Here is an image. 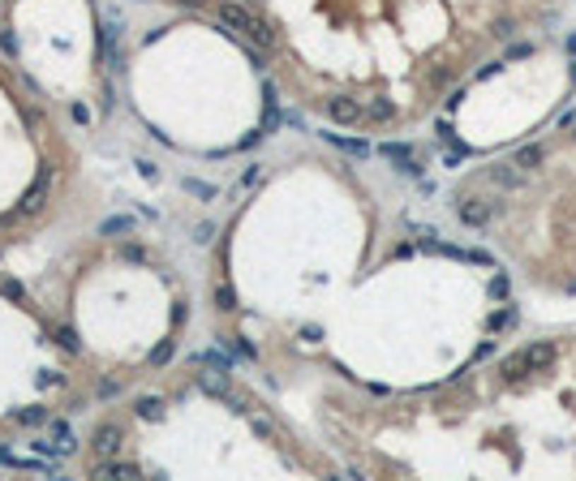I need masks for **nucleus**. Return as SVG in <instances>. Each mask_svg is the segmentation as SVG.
<instances>
[{
	"label": "nucleus",
	"mask_w": 576,
	"mask_h": 481,
	"mask_svg": "<svg viewBox=\"0 0 576 481\" xmlns=\"http://www.w3.org/2000/svg\"><path fill=\"white\" fill-rule=\"evenodd\" d=\"M90 447H95V456H121V447H125V430L117 421H103L99 430H95V439H90Z\"/></svg>",
	"instance_id": "nucleus-1"
},
{
	"label": "nucleus",
	"mask_w": 576,
	"mask_h": 481,
	"mask_svg": "<svg viewBox=\"0 0 576 481\" xmlns=\"http://www.w3.org/2000/svg\"><path fill=\"white\" fill-rule=\"evenodd\" d=\"M327 117L336 125H357V121H365V103H357L348 95H336V99H327Z\"/></svg>",
	"instance_id": "nucleus-2"
},
{
	"label": "nucleus",
	"mask_w": 576,
	"mask_h": 481,
	"mask_svg": "<svg viewBox=\"0 0 576 481\" xmlns=\"http://www.w3.org/2000/svg\"><path fill=\"white\" fill-rule=\"evenodd\" d=\"M456 215H460L464 228H486V224H490V202H482V198H464V202L456 206Z\"/></svg>",
	"instance_id": "nucleus-3"
},
{
	"label": "nucleus",
	"mask_w": 576,
	"mask_h": 481,
	"mask_svg": "<svg viewBox=\"0 0 576 481\" xmlns=\"http://www.w3.org/2000/svg\"><path fill=\"white\" fill-rule=\"evenodd\" d=\"M47 181H52L47 172H39V177H35V185L22 194V206H18V215H26V220H30V215H39V210H43V202H47Z\"/></svg>",
	"instance_id": "nucleus-4"
},
{
	"label": "nucleus",
	"mask_w": 576,
	"mask_h": 481,
	"mask_svg": "<svg viewBox=\"0 0 576 481\" xmlns=\"http://www.w3.org/2000/svg\"><path fill=\"white\" fill-rule=\"evenodd\" d=\"M216 22H220L224 30H237V35H249V26H254V13H249V9H241V5H220V13H216Z\"/></svg>",
	"instance_id": "nucleus-5"
},
{
	"label": "nucleus",
	"mask_w": 576,
	"mask_h": 481,
	"mask_svg": "<svg viewBox=\"0 0 576 481\" xmlns=\"http://www.w3.org/2000/svg\"><path fill=\"white\" fill-rule=\"evenodd\" d=\"M396 121V103L392 99H365V125H392Z\"/></svg>",
	"instance_id": "nucleus-6"
},
{
	"label": "nucleus",
	"mask_w": 576,
	"mask_h": 481,
	"mask_svg": "<svg viewBox=\"0 0 576 481\" xmlns=\"http://www.w3.org/2000/svg\"><path fill=\"white\" fill-rule=\"evenodd\" d=\"M383 155L392 159L396 168H404L409 177H417V172H422V168H417V155H413V146H404V142H387V146H383Z\"/></svg>",
	"instance_id": "nucleus-7"
},
{
	"label": "nucleus",
	"mask_w": 576,
	"mask_h": 481,
	"mask_svg": "<svg viewBox=\"0 0 576 481\" xmlns=\"http://www.w3.org/2000/svg\"><path fill=\"white\" fill-rule=\"evenodd\" d=\"M499 374H503L507 383H520L525 374H534V369H529V357H525V348H520V352H507V357L499 361Z\"/></svg>",
	"instance_id": "nucleus-8"
},
{
	"label": "nucleus",
	"mask_w": 576,
	"mask_h": 481,
	"mask_svg": "<svg viewBox=\"0 0 576 481\" xmlns=\"http://www.w3.org/2000/svg\"><path fill=\"white\" fill-rule=\"evenodd\" d=\"M525 357H529V369H534V374H538V369H551V365H555V344H551V340H538V344L525 348Z\"/></svg>",
	"instance_id": "nucleus-9"
},
{
	"label": "nucleus",
	"mask_w": 576,
	"mask_h": 481,
	"mask_svg": "<svg viewBox=\"0 0 576 481\" xmlns=\"http://www.w3.org/2000/svg\"><path fill=\"white\" fill-rule=\"evenodd\" d=\"M47 434L57 439V451H61V456H74V451H78V439H74V430H69L65 421L52 417V421H47Z\"/></svg>",
	"instance_id": "nucleus-10"
},
{
	"label": "nucleus",
	"mask_w": 576,
	"mask_h": 481,
	"mask_svg": "<svg viewBox=\"0 0 576 481\" xmlns=\"http://www.w3.org/2000/svg\"><path fill=\"white\" fill-rule=\"evenodd\" d=\"M198 387H202L206 396H224V400L233 396V391H228V369H211V374H198Z\"/></svg>",
	"instance_id": "nucleus-11"
},
{
	"label": "nucleus",
	"mask_w": 576,
	"mask_h": 481,
	"mask_svg": "<svg viewBox=\"0 0 576 481\" xmlns=\"http://www.w3.org/2000/svg\"><path fill=\"white\" fill-rule=\"evenodd\" d=\"M490 181H495V185H503V189H516L520 181H525V168H516V159H512V164L490 168Z\"/></svg>",
	"instance_id": "nucleus-12"
},
{
	"label": "nucleus",
	"mask_w": 576,
	"mask_h": 481,
	"mask_svg": "<svg viewBox=\"0 0 576 481\" xmlns=\"http://www.w3.org/2000/svg\"><path fill=\"white\" fill-rule=\"evenodd\" d=\"M249 43H258V47H276V30H271V22H263V18H254V26H249V35H245Z\"/></svg>",
	"instance_id": "nucleus-13"
},
{
	"label": "nucleus",
	"mask_w": 576,
	"mask_h": 481,
	"mask_svg": "<svg viewBox=\"0 0 576 481\" xmlns=\"http://www.w3.org/2000/svg\"><path fill=\"white\" fill-rule=\"evenodd\" d=\"M164 408H168V404H164L160 396H142V400L134 404V412H138L142 421H160V417H164Z\"/></svg>",
	"instance_id": "nucleus-14"
},
{
	"label": "nucleus",
	"mask_w": 576,
	"mask_h": 481,
	"mask_svg": "<svg viewBox=\"0 0 576 481\" xmlns=\"http://www.w3.org/2000/svg\"><path fill=\"white\" fill-rule=\"evenodd\" d=\"M542 159H546L542 146H520V150H516V168H525V172H529V168H542Z\"/></svg>",
	"instance_id": "nucleus-15"
},
{
	"label": "nucleus",
	"mask_w": 576,
	"mask_h": 481,
	"mask_svg": "<svg viewBox=\"0 0 576 481\" xmlns=\"http://www.w3.org/2000/svg\"><path fill=\"white\" fill-rule=\"evenodd\" d=\"M194 361H198V365H211V369H228V374H233V357H228V352H220V348H206V352H202V357H194Z\"/></svg>",
	"instance_id": "nucleus-16"
},
{
	"label": "nucleus",
	"mask_w": 576,
	"mask_h": 481,
	"mask_svg": "<svg viewBox=\"0 0 576 481\" xmlns=\"http://www.w3.org/2000/svg\"><path fill=\"white\" fill-rule=\"evenodd\" d=\"M327 142H336L340 150L348 155H370V142H361V138H344V133H327Z\"/></svg>",
	"instance_id": "nucleus-17"
},
{
	"label": "nucleus",
	"mask_w": 576,
	"mask_h": 481,
	"mask_svg": "<svg viewBox=\"0 0 576 481\" xmlns=\"http://www.w3.org/2000/svg\"><path fill=\"white\" fill-rule=\"evenodd\" d=\"M18 425H47L52 417H47V408H18V412H9Z\"/></svg>",
	"instance_id": "nucleus-18"
},
{
	"label": "nucleus",
	"mask_w": 576,
	"mask_h": 481,
	"mask_svg": "<svg viewBox=\"0 0 576 481\" xmlns=\"http://www.w3.org/2000/svg\"><path fill=\"white\" fill-rule=\"evenodd\" d=\"M245 417H249V425H254V434H258V439H276L271 417H263V412H245Z\"/></svg>",
	"instance_id": "nucleus-19"
},
{
	"label": "nucleus",
	"mask_w": 576,
	"mask_h": 481,
	"mask_svg": "<svg viewBox=\"0 0 576 481\" xmlns=\"http://www.w3.org/2000/svg\"><path fill=\"white\" fill-rule=\"evenodd\" d=\"M134 220L129 215H112V220H103V237H117V232H129Z\"/></svg>",
	"instance_id": "nucleus-20"
},
{
	"label": "nucleus",
	"mask_w": 576,
	"mask_h": 481,
	"mask_svg": "<svg viewBox=\"0 0 576 481\" xmlns=\"http://www.w3.org/2000/svg\"><path fill=\"white\" fill-rule=\"evenodd\" d=\"M216 305H220V309H237V292H233V284H216Z\"/></svg>",
	"instance_id": "nucleus-21"
},
{
	"label": "nucleus",
	"mask_w": 576,
	"mask_h": 481,
	"mask_svg": "<svg viewBox=\"0 0 576 481\" xmlns=\"http://www.w3.org/2000/svg\"><path fill=\"white\" fill-rule=\"evenodd\" d=\"M490 35H495V39H507V35H516V22H512V18H495Z\"/></svg>",
	"instance_id": "nucleus-22"
},
{
	"label": "nucleus",
	"mask_w": 576,
	"mask_h": 481,
	"mask_svg": "<svg viewBox=\"0 0 576 481\" xmlns=\"http://www.w3.org/2000/svg\"><path fill=\"white\" fill-rule=\"evenodd\" d=\"M168 361H172V340H164L160 348L151 352V365H168Z\"/></svg>",
	"instance_id": "nucleus-23"
},
{
	"label": "nucleus",
	"mask_w": 576,
	"mask_h": 481,
	"mask_svg": "<svg viewBox=\"0 0 576 481\" xmlns=\"http://www.w3.org/2000/svg\"><path fill=\"white\" fill-rule=\"evenodd\" d=\"M52 335H57V340H61V348H69V352L78 348V335H74L69 327H52Z\"/></svg>",
	"instance_id": "nucleus-24"
},
{
	"label": "nucleus",
	"mask_w": 576,
	"mask_h": 481,
	"mask_svg": "<svg viewBox=\"0 0 576 481\" xmlns=\"http://www.w3.org/2000/svg\"><path fill=\"white\" fill-rule=\"evenodd\" d=\"M512 323H516V309H499V314L490 318V327H495V331H503V327H512Z\"/></svg>",
	"instance_id": "nucleus-25"
},
{
	"label": "nucleus",
	"mask_w": 576,
	"mask_h": 481,
	"mask_svg": "<svg viewBox=\"0 0 576 481\" xmlns=\"http://www.w3.org/2000/svg\"><path fill=\"white\" fill-rule=\"evenodd\" d=\"M39 387H65V374H57V369L39 374Z\"/></svg>",
	"instance_id": "nucleus-26"
},
{
	"label": "nucleus",
	"mask_w": 576,
	"mask_h": 481,
	"mask_svg": "<svg viewBox=\"0 0 576 481\" xmlns=\"http://www.w3.org/2000/svg\"><path fill=\"white\" fill-rule=\"evenodd\" d=\"M0 292H5V297H13V301H22V297H26V288H22L18 280H5V284H0Z\"/></svg>",
	"instance_id": "nucleus-27"
},
{
	"label": "nucleus",
	"mask_w": 576,
	"mask_h": 481,
	"mask_svg": "<svg viewBox=\"0 0 576 481\" xmlns=\"http://www.w3.org/2000/svg\"><path fill=\"white\" fill-rule=\"evenodd\" d=\"M99 396H103V400H112V396H121V383H112V379H103V383H99Z\"/></svg>",
	"instance_id": "nucleus-28"
},
{
	"label": "nucleus",
	"mask_w": 576,
	"mask_h": 481,
	"mask_svg": "<svg viewBox=\"0 0 576 481\" xmlns=\"http://www.w3.org/2000/svg\"><path fill=\"white\" fill-rule=\"evenodd\" d=\"M507 288H512L507 275H495V280H490V292H495V297H507Z\"/></svg>",
	"instance_id": "nucleus-29"
},
{
	"label": "nucleus",
	"mask_w": 576,
	"mask_h": 481,
	"mask_svg": "<svg viewBox=\"0 0 576 481\" xmlns=\"http://www.w3.org/2000/svg\"><path fill=\"white\" fill-rule=\"evenodd\" d=\"M138 172H142L146 181H155V177H160V168H155V164H151V159H138Z\"/></svg>",
	"instance_id": "nucleus-30"
},
{
	"label": "nucleus",
	"mask_w": 576,
	"mask_h": 481,
	"mask_svg": "<svg viewBox=\"0 0 576 481\" xmlns=\"http://www.w3.org/2000/svg\"><path fill=\"white\" fill-rule=\"evenodd\" d=\"M185 189L198 194V198H211V185H202V181H185Z\"/></svg>",
	"instance_id": "nucleus-31"
},
{
	"label": "nucleus",
	"mask_w": 576,
	"mask_h": 481,
	"mask_svg": "<svg viewBox=\"0 0 576 481\" xmlns=\"http://www.w3.org/2000/svg\"><path fill=\"white\" fill-rule=\"evenodd\" d=\"M237 352H241V357H258V352H254V344H249V340H237Z\"/></svg>",
	"instance_id": "nucleus-32"
},
{
	"label": "nucleus",
	"mask_w": 576,
	"mask_h": 481,
	"mask_svg": "<svg viewBox=\"0 0 576 481\" xmlns=\"http://www.w3.org/2000/svg\"><path fill=\"white\" fill-rule=\"evenodd\" d=\"M181 9H202V5H211V0H177Z\"/></svg>",
	"instance_id": "nucleus-33"
}]
</instances>
